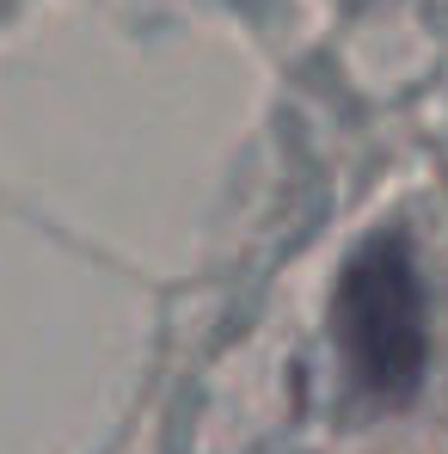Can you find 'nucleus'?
<instances>
[{
  "label": "nucleus",
  "mask_w": 448,
  "mask_h": 454,
  "mask_svg": "<svg viewBox=\"0 0 448 454\" xmlns=\"http://www.w3.org/2000/svg\"><path fill=\"white\" fill-rule=\"evenodd\" d=\"M332 338L357 380V393L374 405H405L424 369H430V295L412 258L405 233H369L338 289H332Z\"/></svg>",
  "instance_id": "nucleus-1"
}]
</instances>
